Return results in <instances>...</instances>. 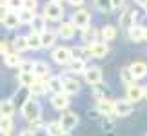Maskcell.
Segmentation results:
<instances>
[{"label": "cell", "instance_id": "f1b7e54d", "mask_svg": "<svg viewBox=\"0 0 147 136\" xmlns=\"http://www.w3.org/2000/svg\"><path fill=\"white\" fill-rule=\"evenodd\" d=\"M86 69H87L86 60H71L69 65H67V71L73 73V75H84Z\"/></svg>", "mask_w": 147, "mask_h": 136}, {"label": "cell", "instance_id": "ac0fdd59", "mask_svg": "<svg viewBox=\"0 0 147 136\" xmlns=\"http://www.w3.org/2000/svg\"><path fill=\"white\" fill-rule=\"evenodd\" d=\"M47 91L49 93H64V78L62 76H49L47 78Z\"/></svg>", "mask_w": 147, "mask_h": 136}, {"label": "cell", "instance_id": "3957f363", "mask_svg": "<svg viewBox=\"0 0 147 136\" xmlns=\"http://www.w3.org/2000/svg\"><path fill=\"white\" fill-rule=\"evenodd\" d=\"M71 20L75 22V26L78 29L84 31V29H87V27L91 26V13H89L86 7H76V11L71 16Z\"/></svg>", "mask_w": 147, "mask_h": 136}, {"label": "cell", "instance_id": "e575fe53", "mask_svg": "<svg viewBox=\"0 0 147 136\" xmlns=\"http://www.w3.org/2000/svg\"><path fill=\"white\" fill-rule=\"evenodd\" d=\"M46 133H47V136H60L64 133V129H62L60 122H49L46 125Z\"/></svg>", "mask_w": 147, "mask_h": 136}, {"label": "cell", "instance_id": "bcb514c9", "mask_svg": "<svg viewBox=\"0 0 147 136\" xmlns=\"http://www.w3.org/2000/svg\"><path fill=\"white\" fill-rule=\"evenodd\" d=\"M134 2H136V4H138V5H142V7H144V4H145V2H147V0H134Z\"/></svg>", "mask_w": 147, "mask_h": 136}, {"label": "cell", "instance_id": "ab89813d", "mask_svg": "<svg viewBox=\"0 0 147 136\" xmlns=\"http://www.w3.org/2000/svg\"><path fill=\"white\" fill-rule=\"evenodd\" d=\"M36 7H38V0H24V9L36 11Z\"/></svg>", "mask_w": 147, "mask_h": 136}, {"label": "cell", "instance_id": "8d00e7d4", "mask_svg": "<svg viewBox=\"0 0 147 136\" xmlns=\"http://www.w3.org/2000/svg\"><path fill=\"white\" fill-rule=\"evenodd\" d=\"M46 125H47V123H44L42 118H36V120H31V122H29V129H31L33 133L40 131V129H46Z\"/></svg>", "mask_w": 147, "mask_h": 136}, {"label": "cell", "instance_id": "7c38bea8", "mask_svg": "<svg viewBox=\"0 0 147 136\" xmlns=\"http://www.w3.org/2000/svg\"><path fill=\"white\" fill-rule=\"evenodd\" d=\"M144 98H145V87L138 86V83H133V86L127 87V100H131L133 104H136Z\"/></svg>", "mask_w": 147, "mask_h": 136}, {"label": "cell", "instance_id": "8992f818", "mask_svg": "<svg viewBox=\"0 0 147 136\" xmlns=\"http://www.w3.org/2000/svg\"><path fill=\"white\" fill-rule=\"evenodd\" d=\"M58 122H60V125H62V129H64L65 133H71L73 129H76L80 118H78V114L75 111H64V114L60 116Z\"/></svg>", "mask_w": 147, "mask_h": 136}, {"label": "cell", "instance_id": "cb8c5ba5", "mask_svg": "<svg viewBox=\"0 0 147 136\" xmlns=\"http://www.w3.org/2000/svg\"><path fill=\"white\" fill-rule=\"evenodd\" d=\"M13 51H16V53H26L27 49H29V44H27V35H18L13 38Z\"/></svg>", "mask_w": 147, "mask_h": 136}, {"label": "cell", "instance_id": "f6af8a7d", "mask_svg": "<svg viewBox=\"0 0 147 136\" xmlns=\"http://www.w3.org/2000/svg\"><path fill=\"white\" fill-rule=\"evenodd\" d=\"M18 136H36V133H33L31 129H24V131H22Z\"/></svg>", "mask_w": 147, "mask_h": 136}, {"label": "cell", "instance_id": "681fc988", "mask_svg": "<svg viewBox=\"0 0 147 136\" xmlns=\"http://www.w3.org/2000/svg\"><path fill=\"white\" fill-rule=\"evenodd\" d=\"M145 42H147V27H145Z\"/></svg>", "mask_w": 147, "mask_h": 136}, {"label": "cell", "instance_id": "277c9868", "mask_svg": "<svg viewBox=\"0 0 147 136\" xmlns=\"http://www.w3.org/2000/svg\"><path fill=\"white\" fill-rule=\"evenodd\" d=\"M107 53H109V45H107V42L104 40H98V42H94V44H89L87 47H86V55H87V58H105Z\"/></svg>", "mask_w": 147, "mask_h": 136}, {"label": "cell", "instance_id": "484cf974", "mask_svg": "<svg viewBox=\"0 0 147 136\" xmlns=\"http://www.w3.org/2000/svg\"><path fill=\"white\" fill-rule=\"evenodd\" d=\"M13 127H15V123L11 116H0V134L2 136H11Z\"/></svg>", "mask_w": 147, "mask_h": 136}, {"label": "cell", "instance_id": "7402d4cb", "mask_svg": "<svg viewBox=\"0 0 147 136\" xmlns=\"http://www.w3.org/2000/svg\"><path fill=\"white\" fill-rule=\"evenodd\" d=\"M129 67H131V71H133V75H134L136 80H142V78L147 76V64H145V62L136 60V62H133Z\"/></svg>", "mask_w": 147, "mask_h": 136}, {"label": "cell", "instance_id": "5bb4252c", "mask_svg": "<svg viewBox=\"0 0 147 136\" xmlns=\"http://www.w3.org/2000/svg\"><path fill=\"white\" fill-rule=\"evenodd\" d=\"M33 73H35L36 78H44V80H47V78L51 76V67H49L47 62L36 60V62H35V69H33Z\"/></svg>", "mask_w": 147, "mask_h": 136}, {"label": "cell", "instance_id": "ba28073f", "mask_svg": "<svg viewBox=\"0 0 147 136\" xmlns=\"http://www.w3.org/2000/svg\"><path fill=\"white\" fill-rule=\"evenodd\" d=\"M76 29H78V27L75 26L73 20H62L56 33H58V36L62 38V40H71V38L76 35Z\"/></svg>", "mask_w": 147, "mask_h": 136}, {"label": "cell", "instance_id": "83f0119b", "mask_svg": "<svg viewBox=\"0 0 147 136\" xmlns=\"http://www.w3.org/2000/svg\"><path fill=\"white\" fill-rule=\"evenodd\" d=\"M82 40L86 42L87 45H89V44L98 42V29H96V27H93V26H89L87 29H84V31H82Z\"/></svg>", "mask_w": 147, "mask_h": 136}, {"label": "cell", "instance_id": "ffe728a7", "mask_svg": "<svg viewBox=\"0 0 147 136\" xmlns=\"http://www.w3.org/2000/svg\"><path fill=\"white\" fill-rule=\"evenodd\" d=\"M31 27V31H35V33H44L47 29V18L44 15H35V18H33V22L29 24Z\"/></svg>", "mask_w": 147, "mask_h": 136}, {"label": "cell", "instance_id": "9c48e42d", "mask_svg": "<svg viewBox=\"0 0 147 136\" xmlns=\"http://www.w3.org/2000/svg\"><path fill=\"white\" fill-rule=\"evenodd\" d=\"M84 78H86V82L89 83V86H98V83H102V78H104V75H102V67L98 65H91L87 67L86 73H84Z\"/></svg>", "mask_w": 147, "mask_h": 136}, {"label": "cell", "instance_id": "4dcf8cb0", "mask_svg": "<svg viewBox=\"0 0 147 136\" xmlns=\"http://www.w3.org/2000/svg\"><path fill=\"white\" fill-rule=\"evenodd\" d=\"M120 80H122V83L125 87H129V86H133L134 82H136V78H134V75H133V71H131V67H122L120 69Z\"/></svg>", "mask_w": 147, "mask_h": 136}, {"label": "cell", "instance_id": "f907efd6", "mask_svg": "<svg viewBox=\"0 0 147 136\" xmlns=\"http://www.w3.org/2000/svg\"><path fill=\"white\" fill-rule=\"evenodd\" d=\"M51 2H60L62 4V0H51Z\"/></svg>", "mask_w": 147, "mask_h": 136}, {"label": "cell", "instance_id": "8fae6325", "mask_svg": "<svg viewBox=\"0 0 147 136\" xmlns=\"http://www.w3.org/2000/svg\"><path fill=\"white\" fill-rule=\"evenodd\" d=\"M69 104H71L69 94H65V93H56V94L51 96V105H53L56 111H67Z\"/></svg>", "mask_w": 147, "mask_h": 136}, {"label": "cell", "instance_id": "7dc6e473", "mask_svg": "<svg viewBox=\"0 0 147 136\" xmlns=\"http://www.w3.org/2000/svg\"><path fill=\"white\" fill-rule=\"evenodd\" d=\"M60 136H71V133H65V131H64V133H62Z\"/></svg>", "mask_w": 147, "mask_h": 136}, {"label": "cell", "instance_id": "c3c4849f", "mask_svg": "<svg viewBox=\"0 0 147 136\" xmlns=\"http://www.w3.org/2000/svg\"><path fill=\"white\" fill-rule=\"evenodd\" d=\"M144 11H147V2H145V4H144Z\"/></svg>", "mask_w": 147, "mask_h": 136}, {"label": "cell", "instance_id": "7a4b0ae2", "mask_svg": "<svg viewBox=\"0 0 147 136\" xmlns=\"http://www.w3.org/2000/svg\"><path fill=\"white\" fill-rule=\"evenodd\" d=\"M64 15H65V9L60 2H47L44 5V16L49 22H62Z\"/></svg>", "mask_w": 147, "mask_h": 136}, {"label": "cell", "instance_id": "d6986e66", "mask_svg": "<svg viewBox=\"0 0 147 136\" xmlns=\"http://www.w3.org/2000/svg\"><path fill=\"white\" fill-rule=\"evenodd\" d=\"M129 40L133 42H145V27H142L140 24H134L131 29H127Z\"/></svg>", "mask_w": 147, "mask_h": 136}, {"label": "cell", "instance_id": "836d02e7", "mask_svg": "<svg viewBox=\"0 0 147 136\" xmlns=\"http://www.w3.org/2000/svg\"><path fill=\"white\" fill-rule=\"evenodd\" d=\"M94 7L100 13H111L115 5H113V0H94Z\"/></svg>", "mask_w": 147, "mask_h": 136}, {"label": "cell", "instance_id": "60d3db41", "mask_svg": "<svg viewBox=\"0 0 147 136\" xmlns=\"http://www.w3.org/2000/svg\"><path fill=\"white\" fill-rule=\"evenodd\" d=\"M7 15H9V7H7V4H0V22H2Z\"/></svg>", "mask_w": 147, "mask_h": 136}, {"label": "cell", "instance_id": "f546056e", "mask_svg": "<svg viewBox=\"0 0 147 136\" xmlns=\"http://www.w3.org/2000/svg\"><path fill=\"white\" fill-rule=\"evenodd\" d=\"M16 80H18V86L20 87H31L33 82L36 80V76H35V73H22V71H18Z\"/></svg>", "mask_w": 147, "mask_h": 136}, {"label": "cell", "instance_id": "5b68a950", "mask_svg": "<svg viewBox=\"0 0 147 136\" xmlns=\"http://www.w3.org/2000/svg\"><path fill=\"white\" fill-rule=\"evenodd\" d=\"M51 58H53L58 65H69V62L73 60L71 47H65V45L55 47V49H53V53H51Z\"/></svg>", "mask_w": 147, "mask_h": 136}, {"label": "cell", "instance_id": "9a60e30c", "mask_svg": "<svg viewBox=\"0 0 147 136\" xmlns=\"http://www.w3.org/2000/svg\"><path fill=\"white\" fill-rule=\"evenodd\" d=\"M4 64L7 65V67H11V69H16V67H20V64H22V55L20 53H16V51H9V53H5L4 56Z\"/></svg>", "mask_w": 147, "mask_h": 136}, {"label": "cell", "instance_id": "4fadbf2b", "mask_svg": "<svg viewBox=\"0 0 147 136\" xmlns=\"http://www.w3.org/2000/svg\"><path fill=\"white\" fill-rule=\"evenodd\" d=\"M96 111L104 116H111L115 114V102L109 100V98H100L96 102Z\"/></svg>", "mask_w": 147, "mask_h": 136}, {"label": "cell", "instance_id": "52a82bcc", "mask_svg": "<svg viewBox=\"0 0 147 136\" xmlns=\"http://www.w3.org/2000/svg\"><path fill=\"white\" fill-rule=\"evenodd\" d=\"M136 20H138V13L134 9L127 7L125 11H122L120 18H118V24H120L122 29H131V27L136 24Z\"/></svg>", "mask_w": 147, "mask_h": 136}, {"label": "cell", "instance_id": "6da1fadb", "mask_svg": "<svg viewBox=\"0 0 147 136\" xmlns=\"http://www.w3.org/2000/svg\"><path fill=\"white\" fill-rule=\"evenodd\" d=\"M20 112H22V116H24L27 122L36 120V118H42V105H40V102H38L36 98H29L24 105L20 107Z\"/></svg>", "mask_w": 147, "mask_h": 136}, {"label": "cell", "instance_id": "b9f144b4", "mask_svg": "<svg viewBox=\"0 0 147 136\" xmlns=\"http://www.w3.org/2000/svg\"><path fill=\"white\" fill-rule=\"evenodd\" d=\"M5 53H9V44L4 42V40H0V55L4 56Z\"/></svg>", "mask_w": 147, "mask_h": 136}, {"label": "cell", "instance_id": "2e32d148", "mask_svg": "<svg viewBox=\"0 0 147 136\" xmlns=\"http://www.w3.org/2000/svg\"><path fill=\"white\" fill-rule=\"evenodd\" d=\"M29 91H31L33 98H38V96L46 94L47 93V80H44V78H36V80L33 82V86L29 87Z\"/></svg>", "mask_w": 147, "mask_h": 136}, {"label": "cell", "instance_id": "7bdbcfd3", "mask_svg": "<svg viewBox=\"0 0 147 136\" xmlns=\"http://www.w3.org/2000/svg\"><path fill=\"white\" fill-rule=\"evenodd\" d=\"M67 2H69V4L73 5V7H82L86 0H67Z\"/></svg>", "mask_w": 147, "mask_h": 136}, {"label": "cell", "instance_id": "1f68e13d", "mask_svg": "<svg viewBox=\"0 0 147 136\" xmlns=\"http://www.w3.org/2000/svg\"><path fill=\"white\" fill-rule=\"evenodd\" d=\"M27 44H29V49H33V51L42 49V36H40V33H35V31L27 33Z\"/></svg>", "mask_w": 147, "mask_h": 136}, {"label": "cell", "instance_id": "d6a6232c", "mask_svg": "<svg viewBox=\"0 0 147 136\" xmlns=\"http://www.w3.org/2000/svg\"><path fill=\"white\" fill-rule=\"evenodd\" d=\"M36 11H31V9H20L18 11V18H20V24L22 26H29L33 18H35Z\"/></svg>", "mask_w": 147, "mask_h": 136}, {"label": "cell", "instance_id": "f35d334b", "mask_svg": "<svg viewBox=\"0 0 147 136\" xmlns=\"http://www.w3.org/2000/svg\"><path fill=\"white\" fill-rule=\"evenodd\" d=\"M18 69L22 73H33V69H35V62H33V60H22V64H20Z\"/></svg>", "mask_w": 147, "mask_h": 136}, {"label": "cell", "instance_id": "ee69618b", "mask_svg": "<svg viewBox=\"0 0 147 136\" xmlns=\"http://www.w3.org/2000/svg\"><path fill=\"white\" fill-rule=\"evenodd\" d=\"M123 4H125V0H113V5H115V9L123 7Z\"/></svg>", "mask_w": 147, "mask_h": 136}, {"label": "cell", "instance_id": "e0dca14e", "mask_svg": "<svg viewBox=\"0 0 147 136\" xmlns=\"http://www.w3.org/2000/svg\"><path fill=\"white\" fill-rule=\"evenodd\" d=\"M40 36H42V47H44V49H51V47L56 44L58 33L53 31V29H46L44 33H40Z\"/></svg>", "mask_w": 147, "mask_h": 136}, {"label": "cell", "instance_id": "d4e9b609", "mask_svg": "<svg viewBox=\"0 0 147 136\" xmlns=\"http://www.w3.org/2000/svg\"><path fill=\"white\" fill-rule=\"evenodd\" d=\"M15 111H16V105H15V102L13 100H0V116H11L13 118L15 114Z\"/></svg>", "mask_w": 147, "mask_h": 136}, {"label": "cell", "instance_id": "603a6c76", "mask_svg": "<svg viewBox=\"0 0 147 136\" xmlns=\"http://www.w3.org/2000/svg\"><path fill=\"white\" fill-rule=\"evenodd\" d=\"M5 29H16V27H20V18H18V13H15V11H9V15L5 16V18L0 22Z\"/></svg>", "mask_w": 147, "mask_h": 136}, {"label": "cell", "instance_id": "74e56055", "mask_svg": "<svg viewBox=\"0 0 147 136\" xmlns=\"http://www.w3.org/2000/svg\"><path fill=\"white\" fill-rule=\"evenodd\" d=\"M7 7H9V11L18 13L20 9H24V0H7Z\"/></svg>", "mask_w": 147, "mask_h": 136}, {"label": "cell", "instance_id": "d590c367", "mask_svg": "<svg viewBox=\"0 0 147 136\" xmlns=\"http://www.w3.org/2000/svg\"><path fill=\"white\" fill-rule=\"evenodd\" d=\"M71 55H73V60H86L87 58L86 47H71Z\"/></svg>", "mask_w": 147, "mask_h": 136}, {"label": "cell", "instance_id": "4316f807", "mask_svg": "<svg viewBox=\"0 0 147 136\" xmlns=\"http://www.w3.org/2000/svg\"><path fill=\"white\" fill-rule=\"evenodd\" d=\"M100 35H102V40H104V42H113V40H115V38L118 36V29H116L115 26L107 24V26L102 27Z\"/></svg>", "mask_w": 147, "mask_h": 136}, {"label": "cell", "instance_id": "30bf717a", "mask_svg": "<svg viewBox=\"0 0 147 136\" xmlns=\"http://www.w3.org/2000/svg\"><path fill=\"white\" fill-rule=\"evenodd\" d=\"M133 109H134V105H133V102L131 100H116L115 102V116H120V118H123V116H129L133 112Z\"/></svg>", "mask_w": 147, "mask_h": 136}, {"label": "cell", "instance_id": "816d5d0a", "mask_svg": "<svg viewBox=\"0 0 147 136\" xmlns=\"http://www.w3.org/2000/svg\"><path fill=\"white\" fill-rule=\"evenodd\" d=\"M145 100H147V86H145Z\"/></svg>", "mask_w": 147, "mask_h": 136}, {"label": "cell", "instance_id": "44dd1931", "mask_svg": "<svg viewBox=\"0 0 147 136\" xmlns=\"http://www.w3.org/2000/svg\"><path fill=\"white\" fill-rule=\"evenodd\" d=\"M64 93L69 94V96L80 93V83H78L76 78H71V76H65L64 78Z\"/></svg>", "mask_w": 147, "mask_h": 136}]
</instances>
